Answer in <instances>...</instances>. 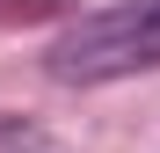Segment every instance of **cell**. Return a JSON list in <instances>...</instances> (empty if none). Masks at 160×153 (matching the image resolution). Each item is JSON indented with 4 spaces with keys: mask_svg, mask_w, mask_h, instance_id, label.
<instances>
[{
    "mask_svg": "<svg viewBox=\"0 0 160 153\" xmlns=\"http://www.w3.org/2000/svg\"><path fill=\"white\" fill-rule=\"evenodd\" d=\"M138 66H160V0L88 15L51 44V73L58 80H117V73H138Z\"/></svg>",
    "mask_w": 160,
    "mask_h": 153,
    "instance_id": "1",
    "label": "cell"
}]
</instances>
